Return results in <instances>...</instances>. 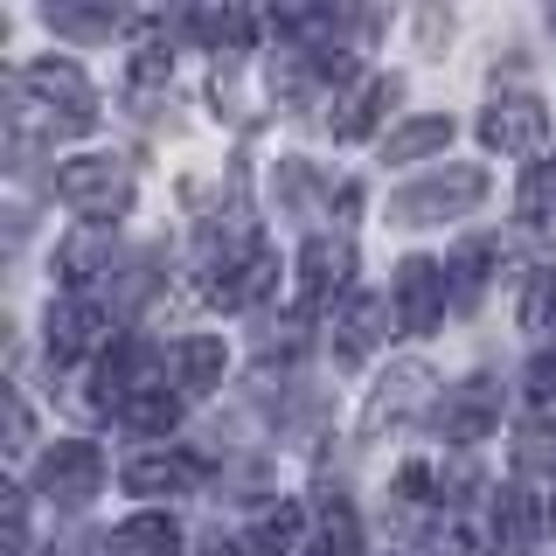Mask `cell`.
I'll return each instance as SVG.
<instances>
[{
    "label": "cell",
    "instance_id": "obj_31",
    "mask_svg": "<svg viewBox=\"0 0 556 556\" xmlns=\"http://www.w3.org/2000/svg\"><path fill=\"white\" fill-rule=\"evenodd\" d=\"M8 452H28V404L8 396Z\"/></svg>",
    "mask_w": 556,
    "mask_h": 556
},
{
    "label": "cell",
    "instance_id": "obj_22",
    "mask_svg": "<svg viewBox=\"0 0 556 556\" xmlns=\"http://www.w3.org/2000/svg\"><path fill=\"white\" fill-rule=\"evenodd\" d=\"M494 521H501V535H508V543H529V535H543V529H549V508L529 494V486H501Z\"/></svg>",
    "mask_w": 556,
    "mask_h": 556
},
{
    "label": "cell",
    "instance_id": "obj_17",
    "mask_svg": "<svg viewBox=\"0 0 556 556\" xmlns=\"http://www.w3.org/2000/svg\"><path fill=\"white\" fill-rule=\"evenodd\" d=\"M271 286H278V257L257 251L251 265H237L230 278H208V300H216V306H257Z\"/></svg>",
    "mask_w": 556,
    "mask_h": 556
},
{
    "label": "cell",
    "instance_id": "obj_7",
    "mask_svg": "<svg viewBox=\"0 0 556 556\" xmlns=\"http://www.w3.org/2000/svg\"><path fill=\"white\" fill-rule=\"evenodd\" d=\"M112 341V313L98 300H63L49 306V362H84L91 348Z\"/></svg>",
    "mask_w": 556,
    "mask_h": 556
},
{
    "label": "cell",
    "instance_id": "obj_34",
    "mask_svg": "<svg viewBox=\"0 0 556 556\" xmlns=\"http://www.w3.org/2000/svg\"><path fill=\"white\" fill-rule=\"evenodd\" d=\"M501 556H515V549H501Z\"/></svg>",
    "mask_w": 556,
    "mask_h": 556
},
{
    "label": "cell",
    "instance_id": "obj_35",
    "mask_svg": "<svg viewBox=\"0 0 556 556\" xmlns=\"http://www.w3.org/2000/svg\"><path fill=\"white\" fill-rule=\"evenodd\" d=\"M549 521H556V508H549Z\"/></svg>",
    "mask_w": 556,
    "mask_h": 556
},
{
    "label": "cell",
    "instance_id": "obj_6",
    "mask_svg": "<svg viewBox=\"0 0 556 556\" xmlns=\"http://www.w3.org/2000/svg\"><path fill=\"white\" fill-rule=\"evenodd\" d=\"M480 139L486 147H501V153H535L549 139V112H543V98H529V91H515V98H494L480 112Z\"/></svg>",
    "mask_w": 556,
    "mask_h": 556
},
{
    "label": "cell",
    "instance_id": "obj_21",
    "mask_svg": "<svg viewBox=\"0 0 556 556\" xmlns=\"http://www.w3.org/2000/svg\"><path fill=\"white\" fill-rule=\"evenodd\" d=\"M300 535H306V515L292 508V501H278V508L257 515L251 549H257V556H300Z\"/></svg>",
    "mask_w": 556,
    "mask_h": 556
},
{
    "label": "cell",
    "instance_id": "obj_19",
    "mask_svg": "<svg viewBox=\"0 0 556 556\" xmlns=\"http://www.w3.org/2000/svg\"><path fill=\"white\" fill-rule=\"evenodd\" d=\"M118 417H126L132 431H147V439H161V431H174V417H181V396H174L167 382H147V390H132L126 404H118Z\"/></svg>",
    "mask_w": 556,
    "mask_h": 556
},
{
    "label": "cell",
    "instance_id": "obj_24",
    "mask_svg": "<svg viewBox=\"0 0 556 556\" xmlns=\"http://www.w3.org/2000/svg\"><path fill=\"white\" fill-rule=\"evenodd\" d=\"M188 28H195L202 42H216V49H243L257 35V22L243 8H202V14H188Z\"/></svg>",
    "mask_w": 556,
    "mask_h": 556
},
{
    "label": "cell",
    "instance_id": "obj_28",
    "mask_svg": "<svg viewBox=\"0 0 556 556\" xmlns=\"http://www.w3.org/2000/svg\"><path fill=\"white\" fill-rule=\"evenodd\" d=\"M431 556H480V535L466 529V521H445V529L431 535Z\"/></svg>",
    "mask_w": 556,
    "mask_h": 556
},
{
    "label": "cell",
    "instance_id": "obj_15",
    "mask_svg": "<svg viewBox=\"0 0 556 556\" xmlns=\"http://www.w3.org/2000/svg\"><path fill=\"white\" fill-rule=\"evenodd\" d=\"M112 556H181V529H174L167 515H132L112 529Z\"/></svg>",
    "mask_w": 556,
    "mask_h": 556
},
{
    "label": "cell",
    "instance_id": "obj_11",
    "mask_svg": "<svg viewBox=\"0 0 556 556\" xmlns=\"http://www.w3.org/2000/svg\"><path fill=\"white\" fill-rule=\"evenodd\" d=\"M104 265H112V223H84V230L56 251V278L70 292L91 286V278H104Z\"/></svg>",
    "mask_w": 556,
    "mask_h": 556
},
{
    "label": "cell",
    "instance_id": "obj_5",
    "mask_svg": "<svg viewBox=\"0 0 556 556\" xmlns=\"http://www.w3.org/2000/svg\"><path fill=\"white\" fill-rule=\"evenodd\" d=\"M396 327L417 341V334H431V327L445 320V271L431 265V257H404L396 265Z\"/></svg>",
    "mask_w": 556,
    "mask_h": 556
},
{
    "label": "cell",
    "instance_id": "obj_9",
    "mask_svg": "<svg viewBox=\"0 0 556 556\" xmlns=\"http://www.w3.org/2000/svg\"><path fill=\"white\" fill-rule=\"evenodd\" d=\"M202 480V459H181V452H153V459L126 466V494L132 501H174Z\"/></svg>",
    "mask_w": 556,
    "mask_h": 556
},
{
    "label": "cell",
    "instance_id": "obj_27",
    "mask_svg": "<svg viewBox=\"0 0 556 556\" xmlns=\"http://www.w3.org/2000/svg\"><path fill=\"white\" fill-rule=\"evenodd\" d=\"M549 320H556V271H535L529 300H521V327H529V334H549Z\"/></svg>",
    "mask_w": 556,
    "mask_h": 556
},
{
    "label": "cell",
    "instance_id": "obj_1",
    "mask_svg": "<svg viewBox=\"0 0 556 556\" xmlns=\"http://www.w3.org/2000/svg\"><path fill=\"white\" fill-rule=\"evenodd\" d=\"M22 112H35L49 132H91L98 126V98H91V84H84V70L56 63V56L22 70Z\"/></svg>",
    "mask_w": 556,
    "mask_h": 556
},
{
    "label": "cell",
    "instance_id": "obj_25",
    "mask_svg": "<svg viewBox=\"0 0 556 556\" xmlns=\"http://www.w3.org/2000/svg\"><path fill=\"white\" fill-rule=\"evenodd\" d=\"M271 22H278V35H300V42H306V35H313V42H334V35H341L334 8H278Z\"/></svg>",
    "mask_w": 556,
    "mask_h": 556
},
{
    "label": "cell",
    "instance_id": "obj_29",
    "mask_svg": "<svg viewBox=\"0 0 556 556\" xmlns=\"http://www.w3.org/2000/svg\"><path fill=\"white\" fill-rule=\"evenodd\" d=\"M529 404H535V410H549V404H556V362H549V355H535V362H529Z\"/></svg>",
    "mask_w": 556,
    "mask_h": 556
},
{
    "label": "cell",
    "instance_id": "obj_4",
    "mask_svg": "<svg viewBox=\"0 0 556 556\" xmlns=\"http://www.w3.org/2000/svg\"><path fill=\"white\" fill-rule=\"evenodd\" d=\"M98 480H104V459H98V445H84V439H56L35 459V486H42L56 508H84V501L98 494Z\"/></svg>",
    "mask_w": 556,
    "mask_h": 556
},
{
    "label": "cell",
    "instance_id": "obj_32",
    "mask_svg": "<svg viewBox=\"0 0 556 556\" xmlns=\"http://www.w3.org/2000/svg\"><path fill=\"white\" fill-rule=\"evenodd\" d=\"M202 556H237V543H223V535H216V543H208Z\"/></svg>",
    "mask_w": 556,
    "mask_h": 556
},
{
    "label": "cell",
    "instance_id": "obj_33",
    "mask_svg": "<svg viewBox=\"0 0 556 556\" xmlns=\"http://www.w3.org/2000/svg\"><path fill=\"white\" fill-rule=\"evenodd\" d=\"M549 28H556V8H549Z\"/></svg>",
    "mask_w": 556,
    "mask_h": 556
},
{
    "label": "cell",
    "instance_id": "obj_2",
    "mask_svg": "<svg viewBox=\"0 0 556 556\" xmlns=\"http://www.w3.org/2000/svg\"><path fill=\"white\" fill-rule=\"evenodd\" d=\"M473 202H486V174L480 167H445V174H425V181L396 188V195H390V216L404 223V230H425V223L466 216Z\"/></svg>",
    "mask_w": 556,
    "mask_h": 556
},
{
    "label": "cell",
    "instance_id": "obj_12",
    "mask_svg": "<svg viewBox=\"0 0 556 556\" xmlns=\"http://www.w3.org/2000/svg\"><path fill=\"white\" fill-rule=\"evenodd\" d=\"M382 313H390V306H382L376 300V292H348V300H341V320H334V348H341V362H362V355H369V348L382 341Z\"/></svg>",
    "mask_w": 556,
    "mask_h": 556
},
{
    "label": "cell",
    "instance_id": "obj_30",
    "mask_svg": "<svg viewBox=\"0 0 556 556\" xmlns=\"http://www.w3.org/2000/svg\"><path fill=\"white\" fill-rule=\"evenodd\" d=\"M167 70H174V56H161V49H139V63H132V84L147 91V84H161Z\"/></svg>",
    "mask_w": 556,
    "mask_h": 556
},
{
    "label": "cell",
    "instance_id": "obj_26",
    "mask_svg": "<svg viewBox=\"0 0 556 556\" xmlns=\"http://www.w3.org/2000/svg\"><path fill=\"white\" fill-rule=\"evenodd\" d=\"M390 396H376L369 404V431L382 425V417H404L410 404H417V390H425V369H396V382H382Z\"/></svg>",
    "mask_w": 556,
    "mask_h": 556
},
{
    "label": "cell",
    "instance_id": "obj_23",
    "mask_svg": "<svg viewBox=\"0 0 556 556\" xmlns=\"http://www.w3.org/2000/svg\"><path fill=\"white\" fill-rule=\"evenodd\" d=\"M486 271H494V243H486V237L459 243V257L445 265V278H452V306H473L480 292H486Z\"/></svg>",
    "mask_w": 556,
    "mask_h": 556
},
{
    "label": "cell",
    "instance_id": "obj_13",
    "mask_svg": "<svg viewBox=\"0 0 556 556\" xmlns=\"http://www.w3.org/2000/svg\"><path fill=\"white\" fill-rule=\"evenodd\" d=\"M223 334H188L181 348H174V390H188V396H202V390H216L223 382Z\"/></svg>",
    "mask_w": 556,
    "mask_h": 556
},
{
    "label": "cell",
    "instance_id": "obj_8",
    "mask_svg": "<svg viewBox=\"0 0 556 556\" xmlns=\"http://www.w3.org/2000/svg\"><path fill=\"white\" fill-rule=\"evenodd\" d=\"M439 417H445V439H452V445H480L486 425L501 417V390H494L486 376H473V382H459V390L445 396Z\"/></svg>",
    "mask_w": 556,
    "mask_h": 556
},
{
    "label": "cell",
    "instance_id": "obj_18",
    "mask_svg": "<svg viewBox=\"0 0 556 556\" xmlns=\"http://www.w3.org/2000/svg\"><path fill=\"white\" fill-rule=\"evenodd\" d=\"M390 98H396V84H390V77H362L355 91L334 104V112H341V118H334V139H362V132L376 126V112H382Z\"/></svg>",
    "mask_w": 556,
    "mask_h": 556
},
{
    "label": "cell",
    "instance_id": "obj_14",
    "mask_svg": "<svg viewBox=\"0 0 556 556\" xmlns=\"http://www.w3.org/2000/svg\"><path fill=\"white\" fill-rule=\"evenodd\" d=\"M42 22H49V35H70V42H112V35L126 28V14L118 8H77V0H49Z\"/></svg>",
    "mask_w": 556,
    "mask_h": 556
},
{
    "label": "cell",
    "instance_id": "obj_3",
    "mask_svg": "<svg viewBox=\"0 0 556 556\" xmlns=\"http://www.w3.org/2000/svg\"><path fill=\"white\" fill-rule=\"evenodd\" d=\"M56 195L77 208V216L112 223V216H126V208H132V181H126V167H118V161L84 153V161H63L56 167Z\"/></svg>",
    "mask_w": 556,
    "mask_h": 556
},
{
    "label": "cell",
    "instance_id": "obj_20",
    "mask_svg": "<svg viewBox=\"0 0 556 556\" xmlns=\"http://www.w3.org/2000/svg\"><path fill=\"white\" fill-rule=\"evenodd\" d=\"M313 556H362V521L348 501H327L313 515Z\"/></svg>",
    "mask_w": 556,
    "mask_h": 556
},
{
    "label": "cell",
    "instance_id": "obj_16",
    "mask_svg": "<svg viewBox=\"0 0 556 556\" xmlns=\"http://www.w3.org/2000/svg\"><path fill=\"white\" fill-rule=\"evenodd\" d=\"M445 139H452V118L445 112H425V118H410V126H396L390 139H382V161L410 167V161H425V153H439Z\"/></svg>",
    "mask_w": 556,
    "mask_h": 556
},
{
    "label": "cell",
    "instance_id": "obj_10",
    "mask_svg": "<svg viewBox=\"0 0 556 556\" xmlns=\"http://www.w3.org/2000/svg\"><path fill=\"white\" fill-rule=\"evenodd\" d=\"M348 300V243L334 237H313L306 251H300V300L306 306H320V300Z\"/></svg>",
    "mask_w": 556,
    "mask_h": 556
}]
</instances>
